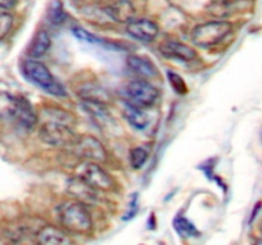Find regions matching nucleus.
<instances>
[{"mask_svg":"<svg viewBox=\"0 0 262 245\" xmlns=\"http://www.w3.org/2000/svg\"><path fill=\"white\" fill-rule=\"evenodd\" d=\"M49 114L53 115V119L42 122L41 125L38 130L41 140L54 147H67V145L73 144L78 135L72 129L71 122H69V114L61 110H55L54 114L51 112Z\"/></svg>","mask_w":262,"mask_h":245,"instance_id":"obj_1","label":"nucleus"},{"mask_svg":"<svg viewBox=\"0 0 262 245\" xmlns=\"http://www.w3.org/2000/svg\"><path fill=\"white\" fill-rule=\"evenodd\" d=\"M20 71L23 77L33 86L38 87L46 93L55 97H67V91L60 82L56 81L48 66L37 59H27L20 64Z\"/></svg>","mask_w":262,"mask_h":245,"instance_id":"obj_2","label":"nucleus"},{"mask_svg":"<svg viewBox=\"0 0 262 245\" xmlns=\"http://www.w3.org/2000/svg\"><path fill=\"white\" fill-rule=\"evenodd\" d=\"M59 221L64 230L73 234L86 235L92 230V218L86 204L71 202L59 207Z\"/></svg>","mask_w":262,"mask_h":245,"instance_id":"obj_3","label":"nucleus"},{"mask_svg":"<svg viewBox=\"0 0 262 245\" xmlns=\"http://www.w3.org/2000/svg\"><path fill=\"white\" fill-rule=\"evenodd\" d=\"M233 26L227 20H210L192 31V41L199 47H212L219 45L232 33Z\"/></svg>","mask_w":262,"mask_h":245,"instance_id":"obj_4","label":"nucleus"},{"mask_svg":"<svg viewBox=\"0 0 262 245\" xmlns=\"http://www.w3.org/2000/svg\"><path fill=\"white\" fill-rule=\"evenodd\" d=\"M76 178L96 190L109 191L114 188V180L112 176L99 163L92 161H86L76 168Z\"/></svg>","mask_w":262,"mask_h":245,"instance_id":"obj_5","label":"nucleus"},{"mask_svg":"<svg viewBox=\"0 0 262 245\" xmlns=\"http://www.w3.org/2000/svg\"><path fill=\"white\" fill-rule=\"evenodd\" d=\"M125 96L128 102L142 109L152 106L159 99V91L154 84L145 79H136L125 86Z\"/></svg>","mask_w":262,"mask_h":245,"instance_id":"obj_6","label":"nucleus"},{"mask_svg":"<svg viewBox=\"0 0 262 245\" xmlns=\"http://www.w3.org/2000/svg\"><path fill=\"white\" fill-rule=\"evenodd\" d=\"M72 147L77 156L86 161L102 163L107 160L106 150L101 142L92 135H78Z\"/></svg>","mask_w":262,"mask_h":245,"instance_id":"obj_7","label":"nucleus"},{"mask_svg":"<svg viewBox=\"0 0 262 245\" xmlns=\"http://www.w3.org/2000/svg\"><path fill=\"white\" fill-rule=\"evenodd\" d=\"M127 33L130 37L142 42H151L159 35V27L155 22L146 18L132 19L127 23Z\"/></svg>","mask_w":262,"mask_h":245,"instance_id":"obj_8","label":"nucleus"},{"mask_svg":"<svg viewBox=\"0 0 262 245\" xmlns=\"http://www.w3.org/2000/svg\"><path fill=\"white\" fill-rule=\"evenodd\" d=\"M36 241L43 245H68L73 242L66 230L53 225L41 226L36 232Z\"/></svg>","mask_w":262,"mask_h":245,"instance_id":"obj_9","label":"nucleus"},{"mask_svg":"<svg viewBox=\"0 0 262 245\" xmlns=\"http://www.w3.org/2000/svg\"><path fill=\"white\" fill-rule=\"evenodd\" d=\"M160 53L168 59H176L182 61H192L196 59L197 54L193 47L179 41H165L161 43Z\"/></svg>","mask_w":262,"mask_h":245,"instance_id":"obj_10","label":"nucleus"},{"mask_svg":"<svg viewBox=\"0 0 262 245\" xmlns=\"http://www.w3.org/2000/svg\"><path fill=\"white\" fill-rule=\"evenodd\" d=\"M105 12L114 22L128 23L135 19L136 8L130 0H115L105 8Z\"/></svg>","mask_w":262,"mask_h":245,"instance_id":"obj_11","label":"nucleus"},{"mask_svg":"<svg viewBox=\"0 0 262 245\" xmlns=\"http://www.w3.org/2000/svg\"><path fill=\"white\" fill-rule=\"evenodd\" d=\"M127 66L133 74L142 79H151L158 77L159 71L155 64L147 58L138 55H130L127 59Z\"/></svg>","mask_w":262,"mask_h":245,"instance_id":"obj_12","label":"nucleus"},{"mask_svg":"<svg viewBox=\"0 0 262 245\" xmlns=\"http://www.w3.org/2000/svg\"><path fill=\"white\" fill-rule=\"evenodd\" d=\"M37 120V114H36L31 102L25 97L18 96V107L13 121H15L19 127L25 128V129L31 130L32 128L36 127Z\"/></svg>","mask_w":262,"mask_h":245,"instance_id":"obj_13","label":"nucleus"},{"mask_svg":"<svg viewBox=\"0 0 262 245\" xmlns=\"http://www.w3.org/2000/svg\"><path fill=\"white\" fill-rule=\"evenodd\" d=\"M123 115H124L125 120L136 129L142 130L148 125V115L143 111L142 107L136 106L130 102H125L124 104Z\"/></svg>","mask_w":262,"mask_h":245,"instance_id":"obj_14","label":"nucleus"},{"mask_svg":"<svg viewBox=\"0 0 262 245\" xmlns=\"http://www.w3.org/2000/svg\"><path fill=\"white\" fill-rule=\"evenodd\" d=\"M69 191L73 197L78 198V202L86 204L91 203L96 199V189H94L92 186L87 185L86 183H83L79 179L74 178L69 181Z\"/></svg>","mask_w":262,"mask_h":245,"instance_id":"obj_15","label":"nucleus"},{"mask_svg":"<svg viewBox=\"0 0 262 245\" xmlns=\"http://www.w3.org/2000/svg\"><path fill=\"white\" fill-rule=\"evenodd\" d=\"M51 46V37L46 31H38L33 37L30 47H28V55L32 59L42 58L49 51Z\"/></svg>","mask_w":262,"mask_h":245,"instance_id":"obj_16","label":"nucleus"},{"mask_svg":"<svg viewBox=\"0 0 262 245\" xmlns=\"http://www.w3.org/2000/svg\"><path fill=\"white\" fill-rule=\"evenodd\" d=\"M18 96L9 92H0V120L13 121L17 112Z\"/></svg>","mask_w":262,"mask_h":245,"instance_id":"obj_17","label":"nucleus"},{"mask_svg":"<svg viewBox=\"0 0 262 245\" xmlns=\"http://www.w3.org/2000/svg\"><path fill=\"white\" fill-rule=\"evenodd\" d=\"M77 93L81 96L82 101L95 102V104L105 105L110 100V96L106 93V91L96 84H86Z\"/></svg>","mask_w":262,"mask_h":245,"instance_id":"obj_18","label":"nucleus"},{"mask_svg":"<svg viewBox=\"0 0 262 245\" xmlns=\"http://www.w3.org/2000/svg\"><path fill=\"white\" fill-rule=\"evenodd\" d=\"M173 226L177 234L184 239L200 236V231L196 229V226L184 216H177L173 221Z\"/></svg>","mask_w":262,"mask_h":245,"instance_id":"obj_19","label":"nucleus"},{"mask_svg":"<svg viewBox=\"0 0 262 245\" xmlns=\"http://www.w3.org/2000/svg\"><path fill=\"white\" fill-rule=\"evenodd\" d=\"M67 18H68V15H67L66 10H64L60 0H53L48 8L49 22L54 26H60L66 22Z\"/></svg>","mask_w":262,"mask_h":245,"instance_id":"obj_20","label":"nucleus"},{"mask_svg":"<svg viewBox=\"0 0 262 245\" xmlns=\"http://www.w3.org/2000/svg\"><path fill=\"white\" fill-rule=\"evenodd\" d=\"M147 157H148V153L145 148L142 147L133 148L129 153L130 165H132L133 168L142 167L143 163H145L146 160H147Z\"/></svg>","mask_w":262,"mask_h":245,"instance_id":"obj_21","label":"nucleus"},{"mask_svg":"<svg viewBox=\"0 0 262 245\" xmlns=\"http://www.w3.org/2000/svg\"><path fill=\"white\" fill-rule=\"evenodd\" d=\"M72 32H73V35L76 36L78 40L83 41V42H87V43H102V40L100 37H97V36H95L94 33L89 32V31H86L84 28L82 27H78V26H76V27L72 28Z\"/></svg>","mask_w":262,"mask_h":245,"instance_id":"obj_22","label":"nucleus"},{"mask_svg":"<svg viewBox=\"0 0 262 245\" xmlns=\"http://www.w3.org/2000/svg\"><path fill=\"white\" fill-rule=\"evenodd\" d=\"M168 79L169 83H170L171 88L177 92L178 94H186L188 88L186 86V82L182 78L179 74L174 73V71H168Z\"/></svg>","mask_w":262,"mask_h":245,"instance_id":"obj_23","label":"nucleus"},{"mask_svg":"<svg viewBox=\"0 0 262 245\" xmlns=\"http://www.w3.org/2000/svg\"><path fill=\"white\" fill-rule=\"evenodd\" d=\"M13 23H14V18L12 14L7 12L0 13V40H3L10 32Z\"/></svg>","mask_w":262,"mask_h":245,"instance_id":"obj_24","label":"nucleus"},{"mask_svg":"<svg viewBox=\"0 0 262 245\" xmlns=\"http://www.w3.org/2000/svg\"><path fill=\"white\" fill-rule=\"evenodd\" d=\"M17 0H0V9L2 10H9L15 7Z\"/></svg>","mask_w":262,"mask_h":245,"instance_id":"obj_25","label":"nucleus"}]
</instances>
